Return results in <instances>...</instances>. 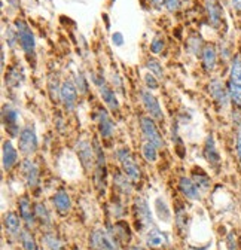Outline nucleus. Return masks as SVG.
Returning a JSON list of instances; mask_svg holds the SVG:
<instances>
[{
	"instance_id": "nucleus-1",
	"label": "nucleus",
	"mask_w": 241,
	"mask_h": 250,
	"mask_svg": "<svg viewBox=\"0 0 241 250\" xmlns=\"http://www.w3.org/2000/svg\"><path fill=\"white\" fill-rule=\"evenodd\" d=\"M228 92L234 106L241 109V57L240 55L234 57L231 62Z\"/></svg>"
},
{
	"instance_id": "nucleus-2",
	"label": "nucleus",
	"mask_w": 241,
	"mask_h": 250,
	"mask_svg": "<svg viewBox=\"0 0 241 250\" xmlns=\"http://www.w3.org/2000/svg\"><path fill=\"white\" fill-rule=\"evenodd\" d=\"M116 160L119 161V166L122 168V173L133 182V183H137L141 177V171H140V167L139 164L134 161L133 155L130 152L128 147H119L116 150Z\"/></svg>"
},
{
	"instance_id": "nucleus-3",
	"label": "nucleus",
	"mask_w": 241,
	"mask_h": 250,
	"mask_svg": "<svg viewBox=\"0 0 241 250\" xmlns=\"http://www.w3.org/2000/svg\"><path fill=\"white\" fill-rule=\"evenodd\" d=\"M14 25H15V30L18 33V43L21 45L22 51L28 57H33L35 49H36V41H35V35H33L32 28H30L28 24L21 18L17 20Z\"/></svg>"
},
{
	"instance_id": "nucleus-4",
	"label": "nucleus",
	"mask_w": 241,
	"mask_h": 250,
	"mask_svg": "<svg viewBox=\"0 0 241 250\" xmlns=\"http://www.w3.org/2000/svg\"><path fill=\"white\" fill-rule=\"evenodd\" d=\"M76 156L85 171H91L96 166V147L88 140H78L75 145Z\"/></svg>"
},
{
	"instance_id": "nucleus-5",
	"label": "nucleus",
	"mask_w": 241,
	"mask_h": 250,
	"mask_svg": "<svg viewBox=\"0 0 241 250\" xmlns=\"http://www.w3.org/2000/svg\"><path fill=\"white\" fill-rule=\"evenodd\" d=\"M38 146H39L38 134H36V130L32 127V125H27V127L21 128V131L18 134L20 152L25 156H30L38 150Z\"/></svg>"
},
{
	"instance_id": "nucleus-6",
	"label": "nucleus",
	"mask_w": 241,
	"mask_h": 250,
	"mask_svg": "<svg viewBox=\"0 0 241 250\" xmlns=\"http://www.w3.org/2000/svg\"><path fill=\"white\" fill-rule=\"evenodd\" d=\"M134 214H136V221H137V228L140 231H147L154 225V217L150 213L149 204L143 197H137L134 200Z\"/></svg>"
},
{
	"instance_id": "nucleus-7",
	"label": "nucleus",
	"mask_w": 241,
	"mask_h": 250,
	"mask_svg": "<svg viewBox=\"0 0 241 250\" xmlns=\"http://www.w3.org/2000/svg\"><path fill=\"white\" fill-rule=\"evenodd\" d=\"M89 249L91 250H118V243L112 234L103 228H97L89 235Z\"/></svg>"
},
{
	"instance_id": "nucleus-8",
	"label": "nucleus",
	"mask_w": 241,
	"mask_h": 250,
	"mask_svg": "<svg viewBox=\"0 0 241 250\" xmlns=\"http://www.w3.org/2000/svg\"><path fill=\"white\" fill-rule=\"evenodd\" d=\"M140 130L141 134L144 137L146 142H150L152 145H155L158 149L164 147V139L157 127L155 119L150 116H141L140 118Z\"/></svg>"
},
{
	"instance_id": "nucleus-9",
	"label": "nucleus",
	"mask_w": 241,
	"mask_h": 250,
	"mask_svg": "<svg viewBox=\"0 0 241 250\" xmlns=\"http://www.w3.org/2000/svg\"><path fill=\"white\" fill-rule=\"evenodd\" d=\"M140 100L150 118H154L155 121H162L164 119V112L162 107L158 102V99L152 94L150 89H141L140 91Z\"/></svg>"
},
{
	"instance_id": "nucleus-10",
	"label": "nucleus",
	"mask_w": 241,
	"mask_h": 250,
	"mask_svg": "<svg viewBox=\"0 0 241 250\" xmlns=\"http://www.w3.org/2000/svg\"><path fill=\"white\" fill-rule=\"evenodd\" d=\"M2 122H3V127L8 131V134L11 137H18L20 134V113L18 110L11 106V104H5L3 110H2Z\"/></svg>"
},
{
	"instance_id": "nucleus-11",
	"label": "nucleus",
	"mask_w": 241,
	"mask_h": 250,
	"mask_svg": "<svg viewBox=\"0 0 241 250\" xmlns=\"http://www.w3.org/2000/svg\"><path fill=\"white\" fill-rule=\"evenodd\" d=\"M94 147H96V166H94V177H96V185L100 191H104L106 188V173H107V167H106V156L103 149L100 147V145L97 142H94Z\"/></svg>"
},
{
	"instance_id": "nucleus-12",
	"label": "nucleus",
	"mask_w": 241,
	"mask_h": 250,
	"mask_svg": "<svg viewBox=\"0 0 241 250\" xmlns=\"http://www.w3.org/2000/svg\"><path fill=\"white\" fill-rule=\"evenodd\" d=\"M208 92L212 99L215 100V103L221 107V109H226L229 106V92L228 88H225L223 82L219 79H212L208 83Z\"/></svg>"
},
{
	"instance_id": "nucleus-13",
	"label": "nucleus",
	"mask_w": 241,
	"mask_h": 250,
	"mask_svg": "<svg viewBox=\"0 0 241 250\" xmlns=\"http://www.w3.org/2000/svg\"><path fill=\"white\" fill-rule=\"evenodd\" d=\"M78 88L72 81H64L60 89V100H61L66 110L72 112L78 104Z\"/></svg>"
},
{
	"instance_id": "nucleus-14",
	"label": "nucleus",
	"mask_w": 241,
	"mask_h": 250,
	"mask_svg": "<svg viewBox=\"0 0 241 250\" xmlns=\"http://www.w3.org/2000/svg\"><path fill=\"white\" fill-rule=\"evenodd\" d=\"M204 158L205 161L208 163V166L212 168H219L221 164H222V158H221V152L218 149V145H216V140L215 137L210 134L207 139H205V143H204Z\"/></svg>"
},
{
	"instance_id": "nucleus-15",
	"label": "nucleus",
	"mask_w": 241,
	"mask_h": 250,
	"mask_svg": "<svg viewBox=\"0 0 241 250\" xmlns=\"http://www.w3.org/2000/svg\"><path fill=\"white\" fill-rule=\"evenodd\" d=\"M96 119H97L99 134L101 136V139H110L115 133V122L107 113V110L100 107L96 113Z\"/></svg>"
},
{
	"instance_id": "nucleus-16",
	"label": "nucleus",
	"mask_w": 241,
	"mask_h": 250,
	"mask_svg": "<svg viewBox=\"0 0 241 250\" xmlns=\"http://www.w3.org/2000/svg\"><path fill=\"white\" fill-rule=\"evenodd\" d=\"M21 170H22V176H24L25 185L30 188V189H36V188L39 186V180H40L38 164L35 161L27 158V160H24V163L21 166Z\"/></svg>"
},
{
	"instance_id": "nucleus-17",
	"label": "nucleus",
	"mask_w": 241,
	"mask_h": 250,
	"mask_svg": "<svg viewBox=\"0 0 241 250\" xmlns=\"http://www.w3.org/2000/svg\"><path fill=\"white\" fill-rule=\"evenodd\" d=\"M18 164V150L11 140H5L2 146V166L5 171H11Z\"/></svg>"
},
{
	"instance_id": "nucleus-18",
	"label": "nucleus",
	"mask_w": 241,
	"mask_h": 250,
	"mask_svg": "<svg viewBox=\"0 0 241 250\" xmlns=\"http://www.w3.org/2000/svg\"><path fill=\"white\" fill-rule=\"evenodd\" d=\"M18 210L25 227L28 229L33 228L36 225V214H35V208H32V203H30L27 197H21L18 200Z\"/></svg>"
},
{
	"instance_id": "nucleus-19",
	"label": "nucleus",
	"mask_w": 241,
	"mask_h": 250,
	"mask_svg": "<svg viewBox=\"0 0 241 250\" xmlns=\"http://www.w3.org/2000/svg\"><path fill=\"white\" fill-rule=\"evenodd\" d=\"M52 204H54L55 211L61 216H66L72 210V198L69 192L64 189H60L52 195Z\"/></svg>"
},
{
	"instance_id": "nucleus-20",
	"label": "nucleus",
	"mask_w": 241,
	"mask_h": 250,
	"mask_svg": "<svg viewBox=\"0 0 241 250\" xmlns=\"http://www.w3.org/2000/svg\"><path fill=\"white\" fill-rule=\"evenodd\" d=\"M205 11H207L208 22L212 24V27L219 28L222 24V17H223L221 3L218 0H205Z\"/></svg>"
},
{
	"instance_id": "nucleus-21",
	"label": "nucleus",
	"mask_w": 241,
	"mask_h": 250,
	"mask_svg": "<svg viewBox=\"0 0 241 250\" xmlns=\"http://www.w3.org/2000/svg\"><path fill=\"white\" fill-rule=\"evenodd\" d=\"M179 188L182 194L188 198V200H192V201H198L201 198V191L200 188L197 186V183L189 179V177H180L179 179Z\"/></svg>"
},
{
	"instance_id": "nucleus-22",
	"label": "nucleus",
	"mask_w": 241,
	"mask_h": 250,
	"mask_svg": "<svg viewBox=\"0 0 241 250\" xmlns=\"http://www.w3.org/2000/svg\"><path fill=\"white\" fill-rule=\"evenodd\" d=\"M144 241L149 247H152V249H161V247H165L168 244L167 235L162 231H160L157 227H152L150 229L146 231Z\"/></svg>"
},
{
	"instance_id": "nucleus-23",
	"label": "nucleus",
	"mask_w": 241,
	"mask_h": 250,
	"mask_svg": "<svg viewBox=\"0 0 241 250\" xmlns=\"http://www.w3.org/2000/svg\"><path fill=\"white\" fill-rule=\"evenodd\" d=\"M21 216H18L15 211H8L5 213L3 216V227L6 229V232L11 235V237H15L18 238L20 234H21Z\"/></svg>"
},
{
	"instance_id": "nucleus-24",
	"label": "nucleus",
	"mask_w": 241,
	"mask_h": 250,
	"mask_svg": "<svg viewBox=\"0 0 241 250\" xmlns=\"http://www.w3.org/2000/svg\"><path fill=\"white\" fill-rule=\"evenodd\" d=\"M97 88H99L100 97H101V100L104 102V104H106L112 112L119 110V100H118V97H116V92L113 91V88H110L106 82H104L103 85L97 86Z\"/></svg>"
},
{
	"instance_id": "nucleus-25",
	"label": "nucleus",
	"mask_w": 241,
	"mask_h": 250,
	"mask_svg": "<svg viewBox=\"0 0 241 250\" xmlns=\"http://www.w3.org/2000/svg\"><path fill=\"white\" fill-rule=\"evenodd\" d=\"M201 60L205 72H213L218 64V51L213 45H205L201 52Z\"/></svg>"
},
{
	"instance_id": "nucleus-26",
	"label": "nucleus",
	"mask_w": 241,
	"mask_h": 250,
	"mask_svg": "<svg viewBox=\"0 0 241 250\" xmlns=\"http://www.w3.org/2000/svg\"><path fill=\"white\" fill-rule=\"evenodd\" d=\"M113 183L115 188L124 195H131L133 194V182L122 173V171H118L116 174H113Z\"/></svg>"
},
{
	"instance_id": "nucleus-27",
	"label": "nucleus",
	"mask_w": 241,
	"mask_h": 250,
	"mask_svg": "<svg viewBox=\"0 0 241 250\" xmlns=\"http://www.w3.org/2000/svg\"><path fill=\"white\" fill-rule=\"evenodd\" d=\"M35 214H36V221H39V224L45 228L52 227V216L49 208L43 204V203H36L35 204Z\"/></svg>"
},
{
	"instance_id": "nucleus-28",
	"label": "nucleus",
	"mask_w": 241,
	"mask_h": 250,
	"mask_svg": "<svg viewBox=\"0 0 241 250\" xmlns=\"http://www.w3.org/2000/svg\"><path fill=\"white\" fill-rule=\"evenodd\" d=\"M155 211L158 214L160 221H162L165 224H168L171 221V210L168 208V206H167L164 198H161V197L155 198Z\"/></svg>"
},
{
	"instance_id": "nucleus-29",
	"label": "nucleus",
	"mask_w": 241,
	"mask_h": 250,
	"mask_svg": "<svg viewBox=\"0 0 241 250\" xmlns=\"http://www.w3.org/2000/svg\"><path fill=\"white\" fill-rule=\"evenodd\" d=\"M42 244L46 250H64V246L61 243V240H60L55 234L52 232H45L42 235Z\"/></svg>"
},
{
	"instance_id": "nucleus-30",
	"label": "nucleus",
	"mask_w": 241,
	"mask_h": 250,
	"mask_svg": "<svg viewBox=\"0 0 241 250\" xmlns=\"http://www.w3.org/2000/svg\"><path fill=\"white\" fill-rule=\"evenodd\" d=\"M141 155L147 163H157L158 160V147L152 145L150 142H143L141 143Z\"/></svg>"
},
{
	"instance_id": "nucleus-31",
	"label": "nucleus",
	"mask_w": 241,
	"mask_h": 250,
	"mask_svg": "<svg viewBox=\"0 0 241 250\" xmlns=\"http://www.w3.org/2000/svg\"><path fill=\"white\" fill-rule=\"evenodd\" d=\"M18 240H20V243L22 246V250H39V246H38L35 237L28 231H21Z\"/></svg>"
},
{
	"instance_id": "nucleus-32",
	"label": "nucleus",
	"mask_w": 241,
	"mask_h": 250,
	"mask_svg": "<svg viewBox=\"0 0 241 250\" xmlns=\"http://www.w3.org/2000/svg\"><path fill=\"white\" fill-rule=\"evenodd\" d=\"M174 219H176V227H177V229L180 232L185 234L188 231V225H189V216H188V213L185 210H177Z\"/></svg>"
},
{
	"instance_id": "nucleus-33",
	"label": "nucleus",
	"mask_w": 241,
	"mask_h": 250,
	"mask_svg": "<svg viewBox=\"0 0 241 250\" xmlns=\"http://www.w3.org/2000/svg\"><path fill=\"white\" fill-rule=\"evenodd\" d=\"M192 180L197 183V186L200 188V191L201 192H205V191H208L210 189V186H212V182H210V177L207 176V174H204V173H195L194 176H192Z\"/></svg>"
},
{
	"instance_id": "nucleus-34",
	"label": "nucleus",
	"mask_w": 241,
	"mask_h": 250,
	"mask_svg": "<svg viewBox=\"0 0 241 250\" xmlns=\"http://www.w3.org/2000/svg\"><path fill=\"white\" fill-rule=\"evenodd\" d=\"M146 67H147V70H149L150 73H154L157 78H161V76L164 75L162 64H161V62H160L158 60H155V58H149Z\"/></svg>"
},
{
	"instance_id": "nucleus-35",
	"label": "nucleus",
	"mask_w": 241,
	"mask_h": 250,
	"mask_svg": "<svg viewBox=\"0 0 241 250\" xmlns=\"http://www.w3.org/2000/svg\"><path fill=\"white\" fill-rule=\"evenodd\" d=\"M143 82H144V85H146V89L155 91V89H158V88H160L158 78H157L154 73H150V72H147V73H144V75H143Z\"/></svg>"
},
{
	"instance_id": "nucleus-36",
	"label": "nucleus",
	"mask_w": 241,
	"mask_h": 250,
	"mask_svg": "<svg viewBox=\"0 0 241 250\" xmlns=\"http://www.w3.org/2000/svg\"><path fill=\"white\" fill-rule=\"evenodd\" d=\"M165 48V39L162 36H157L154 38V41L150 42V51H152V54H161Z\"/></svg>"
},
{
	"instance_id": "nucleus-37",
	"label": "nucleus",
	"mask_w": 241,
	"mask_h": 250,
	"mask_svg": "<svg viewBox=\"0 0 241 250\" xmlns=\"http://www.w3.org/2000/svg\"><path fill=\"white\" fill-rule=\"evenodd\" d=\"M21 75H20V70L18 69H12L9 70V73L6 75V83L9 86H18L21 83Z\"/></svg>"
},
{
	"instance_id": "nucleus-38",
	"label": "nucleus",
	"mask_w": 241,
	"mask_h": 250,
	"mask_svg": "<svg viewBox=\"0 0 241 250\" xmlns=\"http://www.w3.org/2000/svg\"><path fill=\"white\" fill-rule=\"evenodd\" d=\"M76 88H78V91H79V94H86L88 92V82H86V78L79 72L78 75H76Z\"/></svg>"
},
{
	"instance_id": "nucleus-39",
	"label": "nucleus",
	"mask_w": 241,
	"mask_h": 250,
	"mask_svg": "<svg viewBox=\"0 0 241 250\" xmlns=\"http://www.w3.org/2000/svg\"><path fill=\"white\" fill-rule=\"evenodd\" d=\"M6 43H8V46L9 48H14L15 46V43L18 42V33H17V30L15 28H8V31H6Z\"/></svg>"
},
{
	"instance_id": "nucleus-40",
	"label": "nucleus",
	"mask_w": 241,
	"mask_h": 250,
	"mask_svg": "<svg viewBox=\"0 0 241 250\" xmlns=\"http://www.w3.org/2000/svg\"><path fill=\"white\" fill-rule=\"evenodd\" d=\"M235 153L237 158L241 164V125L237 127V134H235Z\"/></svg>"
},
{
	"instance_id": "nucleus-41",
	"label": "nucleus",
	"mask_w": 241,
	"mask_h": 250,
	"mask_svg": "<svg viewBox=\"0 0 241 250\" xmlns=\"http://www.w3.org/2000/svg\"><path fill=\"white\" fill-rule=\"evenodd\" d=\"M112 43L115 45V46H122L124 45V42H125V38H124V35L120 33V31H115V33H112Z\"/></svg>"
},
{
	"instance_id": "nucleus-42",
	"label": "nucleus",
	"mask_w": 241,
	"mask_h": 250,
	"mask_svg": "<svg viewBox=\"0 0 241 250\" xmlns=\"http://www.w3.org/2000/svg\"><path fill=\"white\" fill-rule=\"evenodd\" d=\"M226 247L228 250H237L238 249V244H237V235L234 232H229L226 235Z\"/></svg>"
},
{
	"instance_id": "nucleus-43",
	"label": "nucleus",
	"mask_w": 241,
	"mask_h": 250,
	"mask_svg": "<svg viewBox=\"0 0 241 250\" xmlns=\"http://www.w3.org/2000/svg\"><path fill=\"white\" fill-rule=\"evenodd\" d=\"M164 5L170 12H177L180 8V0H164Z\"/></svg>"
},
{
	"instance_id": "nucleus-44",
	"label": "nucleus",
	"mask_w": 241,
	"mask_h": 250,
	"mask_svg": "<svg viewBox=\"0 0 241 250\" xmlns=\"http://www.w3.org/2000/svg\"><path fill=\"white\" fill-rule=\"evenodd\" d=\"M229 3L235 11L241 12V0H229Z\"/></svg>"
},
{
	"instance_id": "nucleus-45",
	"label": "nucleus",
	"mask_w": 241,
	"mask_h": 250,
	"mask_svg": "<svg viewBox=\"0 0 241 250\" xmlns=\"http://www.w3.org/2000/svg\"><path fill=\"white\" fill-rule=\"evenodd\" d=\"M150 3L152 5H155V6H161L162 5V0H149Z\"/></svg>"
},
{
	"instance_id": "nucleus-46",
	"label": "nucleus",
	"mask_w": 241,
	"mask_h": 250,
	"mask_svg": "<svg viewBox=\"0 0 241 250\" xmlns=\"http://www.w3.org/2000/svg\"><path fill=\"white\" fill-rule=\"evenodd\" d=\"M127 250H144L143 247H140V246H128L127 247Z\"/></svg>"
},
{
	"instance_id": "nucleus-47",
	"label": "nucleus",
	"mask_w": 241,
	"mask_h": 250,
	"mask_svg": "<svg viewBox=\"0 0 241 250\" xmlns=\"http://www.w3.org/2000/svg\"><path fill=\"white\" fill-rule=\"evenodd\" d=\"M72 250H79V249H78V247H76V246H75V247H73V249H72Z\"/></svg>"
}]
</instances>
